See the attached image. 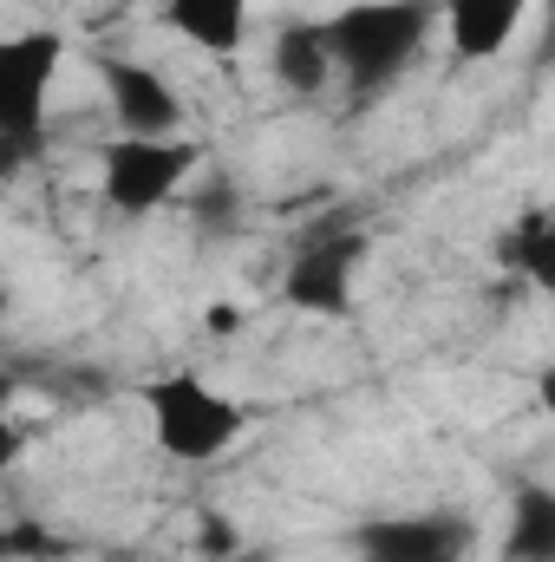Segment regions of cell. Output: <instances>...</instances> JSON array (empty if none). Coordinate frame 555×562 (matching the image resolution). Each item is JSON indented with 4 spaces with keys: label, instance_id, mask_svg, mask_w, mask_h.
<instances>
[{
    "label": "cell",
    "instance_id": "1",
    "mask_svg": "<svg viewBox=\"0 0 555 562\" xmlns=\"http://www.w3.org/2000/svg\"><path fill=\"white\" fill-rule=\"evenodd\" d=\"M431 26H438V0H347L340 13L320 20L333 79H347V92L360 99L399 86V72L418 59Z\"/></svg>",
    "mask_w": 555,
    "mask_h": 562
},
{
    "label": "cell",
    "instance_id": "2",
    "mask_svg": "<svg viewBox=\"0 0 555 562\" xmlns=\"http://www.w3.org/2000/svg\"><path fill=\"white\" fill-rule=\"evenodd\" d=\"M59 72H66V33L59 26L0 33V183L39 157Z\"/></svg>",
    "mask_w": 555,
    "mask_h": 562
},
{
    "label": "cell",
    "instance_id": "3",
    "mask_svg": "<svg viewBox=\"0 0 555 562\" xmlns=\"http://www.w3.org/2000/svg\"><path fill=\"white\" fill-rule=\"evenodd\" d=\"M144 413H150V438L170 464H216L256 413L242 400H229L223 386H209L203 373H163L144 386Z\"/></svg>",
    "mask_w": 555,
    "mask_h": 562
},
{
    "label": "cell",
    "instance_id": "4",
    "mask_svg": "<svg viewBox=\"0 0 555 562\" xmlns=\"http://www.w3.org/2000/svg\"><path fill=\"white\" fill-rule=\"evenodd\" d=\"M196 164H203V150L196 138H118L99 150V190H105V203L118 210V216H150V210H163L190 177H196Z\"/></svg>",
    "mask_w": 555,
    "mask_h": 562
},
{
    "label": "cell",
    "instance_id": "5",
    "mask_svg": "<svg viewBox=\"0 0 555 562\" xmlns=\"http://www.w3.org/2000/svg\"><path fill=\"white\" fill-rule=\"evenodd\" d=\"M366 262V236L360 229H314L301 236V249L287 256L281 301L307 321H347L353 314V281Z\"/></svg>",
    "mask_w": 555,
    "mask_h": 562
},
{
    "label": "cell",
    "instance_id": "6",
    "mask_svg": "<svg viewBox=\"0 0 555 562\" xmlns=\"http://www.w3.org/2000/svg\"><path fill=\"white\" fill-rule=\"evenodd\" d=\"M360 562H464L477 530L451 510H412V517H373L360 524Z\"/></svg>",
    "mask_w": 555,
    "mask_h": 562
},
{
    "label": "cell",
    "instance_id": "7",
    "mask_svg": "<svg viewBox=\"0 0 555 562\" xmlns=\"http://www.w3.org/2000/svg\"><path fill=\"white\" fill-rule=\"evenodd\" d=\"M99 86H105L112 125H118L125 138H177V125H183V99L170 92V79H163L157 66L105 53V59H99Z\"/></svg>",
    "mask_w": 555,
    "mask_h": 562
},
{
    "label": "cell",
    "instance_id": "8",
    "mask_svg": "<svg viewBox=\"0 0 555 562\" xmlns=\"http://www.w3.org/2000/svg\"><path fill=\"white\" fill-rule=\"evenodd\" d=\"M523 20H530V0H438V26H444L457 66L503 59L510 40L523 33Z\"/></svg>",
    "mask_w": 555,
    "mask_h": 562
},
{
    "label": "cell",
    "instance_id": "9",
    "mask_svg": "<svg viewBox=\"0 0 555 562\" xmlns=\"http://www.w3.org/2000/svg\"><path fill=\"white\" fill-rule=\"evenodd\" d=\"M249 20H256V0H163V26L177 40H190L196 53H209V59L242 53Z\"/></svg>",
    "mask_w": 555,
    "mask_h": 562
},
{
    "label": "cell",
    "instance_id": "10",
    "mask_svg": "<svg viewBox=\"0 0 555 562\" xmlns=\"http://www.w3.org/2000/svg\"><path fill=\"white\" fill-rule=\"evenodd\" d=\"M269 72H275L281 92L294 99H314L333 86V53H327V33L320 20H287L275 40H269Z\"/></svg>",
    "mask_w": 555,
    "mask_h": 562
},
{
    "label": "cell",
    "instance_id": "11",
    "mask_svg": "<svg viewBox=\"0 0 555 562\" xmlns=\"http://www.w3.org/2000/svg\"><path fill=\"white\" fill-rule=\"evenodd\" d=\"M503 562H555V491L550 484H523L510 497Z\"/></svg>",
    "mask_w": 555,
    "mask_h": 562
},
{
    "label": "cell",
    "instance_id": "12",
    "mask_svg": "<svg viewBox=\"0 0 555 562\" xmlns=\"http://www.w3.org/2000/svg\"><path fill=\"white\" fill-rule=\"evenodd\" d=\"M497 262H503L510 276H523L530 288H555V223H550V210H523V216L503 229Z\"/></svg>",
    "mask_w": 555,
    "mask_h": 562
},
{
    "label": "cell",
    "instance_id": "13",
    "mask_svg": "<svg viewBox=\"0 0 555 562\" xmlns=\"http://www.w3.org/2000/svg\"><path fill=\"white\" fill-rule=\"evenodd\" d=\"M20 451H26V431H20V419H13V386L0 380V477L20 464Z\"/></svg>",
    "mask_w": 555,
    "mask_h": 562
},
{
    "label": "cell",
    "instance_id": "14",
    "mask_svg": "<svg viewBox=\"0 0 555 562\" xmlns=\"http://www.w3.org/2000/svg\"><path fill=\"white\" fill-rule=\"evenodd\" d=\"M0 307H7V288H0Z\"/></svg>",
    "mask_w": 555,
    "mask_h": 562
}]
</instances>
